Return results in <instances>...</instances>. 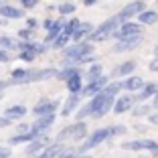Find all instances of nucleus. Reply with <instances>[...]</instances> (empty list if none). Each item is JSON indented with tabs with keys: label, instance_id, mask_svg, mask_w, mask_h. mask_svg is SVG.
I'll return each instance as SVG.
<instances>
[{
	"label": "nucleus",
	"instance_id": "nucleus-39",
	"mask_svg": "<svg viewBox=\"0 0 158 158\" xmlns=\"http://www.w3.org/2000/svg\"><path fill=\"white\" fill-rule=\"evenodd\" d=\"M148 69L152 71V73H158V57H154V59L148 63Z\"/></svg>",
	"mask_w": 158,
	"mask_h": 158
},
{
	"label": "nucleus",
	"instance_id": "nucleus-13",
	"mask_svg": "<svg viewBox=\"0 0 158 158\" xmlns=\"http://www.w3.org/2000/svg\"><path fill=\"white\" fill-rule=\"evenodd\" d=\"M49 144H51V138H49L47 134H41V136H37L35 140H31V142L27 144L24 154H27L28 158H33V156H37L39 152H43V150H45Z\"/></svg>",
	"mask_w": 158,
	"mask_h": 158
},
{
	"label": "nucleus",
	"instance_id": "nucleus-33",
	"mask_svg": "<svg viewBox=\"0 0 158 158\" xmlns=\"http://www.w3.org/2000/svg\"><path fill=\"white\" fill-rule=\"evenodd\" d=\"M33 28H28V27H24V28H20L19 31V41H31L33 39Z\"/></svg>",
	"mask_w": 158,
	"mask_h": 158
},
{
	"label": "nucleus",
	"instance_id": "nucleus-48",
	"mask_svg": "<svg viewBox=\"0 0 158 158\" xmlns=\"http://www.w3.org/2000/svg\"><path fill=\"white\" fill-rule=\"evenodd\" d=\"M152 158H158V148H156V150L152 152Z\"/></svg>",
	"mask_w": 158,
	"mask_h": 158
},
{
	"label": "nucleus",
	"instance_id": "nucleus-12",
	"mask_svg": "<svg viewBox=\"0 0 158 158\" xmlns=\"http://www.w3.org/2000/svg\"><path fill=\"white\" fill-rule=\"evenodd\" d=\"M110 83V77L107 75H99V77L91 79V81H87V83L83 85V89H81V95H85V98H91V95H95V93H99L106 85Z\"/></svg>",
	"mask_w": 158,
	"mask_h": 158
},
{
	"label": "nucleus",
	"instance_id": "nucleus-46",
	"mask_svg": "<svg viewBox=\"0 0 158 158\" xmlns=\"http://www.w3.org/2000/svg\"><path fill=\"white\" fill-rule=\"evenodd\" d=\"M47 12H57V4H49L47 6Z\"/></svg>",
	"mask_w": 158,
	"mask_h": 158
},
{
	"label": "nucleus",
	"instance_id": "nucleus-17",
	"mask_svg": "<svg viewBox=\"0 0 158 158\" xmlns=\"http://www.w3.org/2000/svg\"><path fill=\"white\" fill-rule=\"evenodd\" d=\"M144 77H140V75H128V77L122 79V91H128V93H136L142 89V85H144Z\"/></svg>",
	"mask_w": 158,
	"mask_h": 158
},
{
	"label": "nucleus",
	"instance_id": "nucleus-25",
	"mask_svg": "<svg viewBox=\"0 0 158 158\" xmlns=\"http://www.w3.org/2000/svg\"><path fill=\"white\" fill-rule=\"evenodd\" d=\"M75 10H77V6H75V2H71V0H65V2H61V4H57V12H59V16H73Z\"/></svg>",
	"mask_w": 158,
	"mask_h": 158
},
{
	"label": "nucleus",
	"instance_id": "nucleus-50",
	"mask_svg": "<svg viewBox=\"0 0 158 158\" xmlns=\"http://www.w3.org/2000/svg\"><path fill=\"white\" fill-rule=\"evenodd\" d=\"M4 2H6V0H0V4H4Z\"/></svg>",
	"mask_w": 158,
	"mask_h": 158
},
{
	"label": "nucleus",
	"instance_id": "nucleus-35",
	"mask_svg": "<svg viewBox=\"0 0 158 158\" xmlns=\"http://www.w3.org/2000/svg\"><path fill=\"white\" fill-rule=\"evenodd\" d=\"M12 61V57H10V51H6V49H0V63L4 65V63H10Z\"/></svg>",
	"mask_w": 158,
	"mask_h": 158
},
{
	"label": "nucleus",
	"instance_id": "nucleus-52",
	"mask_svg": "<svg viewBox=\"0 0 158 158\" xmlns=\"http://www.w3.org/2000/svg\"><path fill=\"white\" fill-rule=\"evenodd\" d=\"M156 2H158V0H156Z\"/></svg>",
	"mask_w": 158,
	"mask_h": 158
},
{
	"label": "nucleus",
	"instance_id": "nucleus-32",
	"mask_svg": "<svg viewBox=\"0 0 158 158\" xmlns=\"http://www.w3.org/2000/svg\"><path fill=\"white\" fill-rule=\"evenodd\" d=\"M35 59H37V55L33 51H19V61H23V63H33Z\"/></svg>",
	"mask_w": 158,
	"mask_h": 158
},
{
	"label": "nucleus",
	"instance_id": "nucleus-26",
	"mask_svg": "<svg viewBox=\"0 0 158 158\" xmlns=\"http://www.w3.org/2000/svg\"><path fill=\"white\" fill-rule=\"evenodd\" d=\"M99 75H103V65L99 63V61H93V63H89L87 71H85V77H87V81L99 77Z\"/></svg>",
	"mask_w": 158,
	"mask_h": 158
},
{
	"label": "nucleus",
	"instance_id": "nucleus-2",
	"mask_svg": "<svg viewBox=\"0 0 158 158\" xmlns=\"http://www.w3.org/2000/svg\"><path fill=\"white\" fill-rule=\"evenodd\" d=\"M61 53H63V65H77V67H81L79 61L93 53V43L89 41V39H85V41L67 45Z\"/></svg>",
	"mask_w": 158,
	"mask_h": 158
},
{
	"label": "nucleus",
	"instance_id": "nucleus-29",
	"mask_svg": "<svg viewBox=\"0 0 158 158\" xmlns=\"http://www.w3.org/2000/svg\"><path fill=\"white\" fill-rule=\"evenodd\" d=\"M152 110H154L152 103L148 106L146 102H140V106H138V107H132V116H134V118H146L150 112H152Z\"/></svg>",
	"mask_w": 158,
	"mask_h": 158
},
{
	"label": "nucleus",
	"instance_id": "nucleus-45",
	"mask_svg": "<svg viewBox=\"0 0 158 158\" xmlns=\"http://www.w3.org/2000/svg\"><path fill=\"white\" fill-rule=\"evenodd\" d=\"M83 2V6H93V4H98L99 0H81Z\"/></svg>",
	"mask_w": 158,
	"mask_h": 158
},
{
	"label": "nucleus",
	"instance_id": "nucleus-44",
	"mask_svg": "<svg viewBox=\"0 0 158 158\" xmlns=\"http://www.w3.org/2000/svg\"><path fill=\"white\" fill-rule=\"evenodd\" d=\"M8 85H10V81H4V79H0V91H4Z\"/></svg>",
	"mask_w": 158,
	"mask_h": 158
},
{
	"label": "nucleus",
	"instance_id": "nucleus-8",
	"mask_svg": "<svg viewBox=\"0 0 158 158\" xmlns=\"http://www.w3.org/2000/svg\"><path fill=\"white\" fill-rule=\"evenodd\" d=\"M61 107V102L59 99H39L37 103H35L33 107H31V112H33V116H47V114H57V110Z\"/></svg>",
	"mask_w": 158,
	"mask_h": 158
},
{
	"label": "nucleus",
	"instance_id": "nucleus-31",
	"mask_svg": "<svg viewBox=\"0 0 158 158\" xmlns=\"http://www.w3.org/2000/svg\"><path fill=\"white\" fill-rule=\"evenodd\" d=\"M81 24V20L79 19H75V16H69V19L65 20V27H63V33L65 35H69V37H73V33L77 31V27Z\"/></svg>",
	"mask_w": 158,
	"mask_h": 158
},
{
	"label": "nucleus",
	"instance_id": "nucleus-43",
	"mask_svg": "<svg viewBox=\"0 0 158 158\" xmlns=\"http://www.w3.org/2000/svg\"><path fill=\"white\" fill-rule=\"evenodd\" d=\"M152 107H154V110H158V91L152 95Z\"/></svg>",
	"mask_w": 158,
	"mask_h": 158
},
{
	"label": "nucleus",
	"instance_id": "nucleus-41",
	"mask_svg": "<svg viewBox=\"0 0 158 158\" xmlns=\"http://www.w3.org/2000/svg\"><path fill=\"white\" fill-rule=\"evenodd\" d=\"M0 158H10V146H0Z\"/></svg>",
	"mask_w": 158,
	"mask_h": 158
},
{
	"label": "nucleus",
	"instance_id": "nucleus-9",
	"mask_svg": "<svg viewBox=\"0 0 158 158\" xmlns=\"http://www.w3.org/2000/svg\"><path fill=\"white\" fill-rule=\"evenodd\" d=\"M142 41H144V37H142V35L120 39V41H116V43H114L112 51H114V53H128V51H134V49H138V47L142 45Z\"/></svg>",
	"mask_w": 158,
	"mask_h": 158
},
{
	"label": "nucleus",
	"instance_id": "nucleus-30",
	"mask_svg": "<svg viewBox=\"0 0 158 158\" xmlns=\"http://www.w3.org/2000/svg\"><path fill=\"white\" fill-rule=\"evenodd\" d=\"M114 102H116V98H110V99H107V102H106V103L102 106V110H98V112L93 114L91 118H95V120H102V118H106L107 114L112 112V107H114Z\"/></svg>",
	"mask_w": 158,
	"mask_h": 158
},
{
	"label": "nucleus",
	"instance_id": "nucleus-34",
	"mask_svg": "<svg viewBox=\"0 0 158 158\" xmlns=\"http://www.w3.org/2000/svg\"><path fill=\"white\" fill-rule=\"evenodd\" d=\"M19 4L23 6L24 10H31V8H35V6L39 4V0H19Z\"/></svg>",
	"mask_w": 158,
	"mask_h": 158
},
{
	"label": "nucleus",
	"instance_id": "nucleus-6",
	"mask_svg": "<svg viewBox=\"0 0 158 158\" xmlns=\"http://www.w3.org/2000/svg\"><path fill=\"white\" fill-rule=\"evenodd\" d=\"M122 148L130 150V152H150L152 154L154 150L158 148V140L152 138H138V140H128V142H122Z\"/></svg>",
	"mask_w": 158,
	"mask_h": 158
},
{
	"label": "nucleus",
	"instance_id": "nucleus-18",
	"mask_svg": "<svg viewBox=\"0 0 158 158\" xmlns=\"http://www.w3.org/2000/svg\"><path fill=\"white\" fill-rule=\"evenodd\" d=\"M31 71H33V67H19V69H12V73H10V83L12 85H27L28 77H31Z\"/></svg>",
	"mask_w": 158,
	"mask_h": 158
},
{
	"label": "nucleus",
	"instance_id": "nucleus-20",
	"mask_svg": "<svg viewBox=\"0 0 158 158\" xmlns=\"http://www.w3.org/2000/svg\"><path fill=\"white\" fill-rule=\"evenodd\" d=\"M63 83H65L69 93H81V89H83V75H81V71H77L71 77H67Z\"/></svg>",
	"mask_w": 158,
	"mask_h": 158
},
{
	"label": "nucleus",
	"instance_id": "nucleus-4",
	"mask_svg": "<svg viewBox=\"0 0 158 158\" xmlns=\"http://www.w3.org/2000/svg\"><path fill=\"white\" fill-rule=\"evenodd\" d=\"M118 27H120V20H118L116 16H110V19H106L102 24L93 27L91 35H89L87 39L91 43H106V41H110V39H112L114 31H116Z\"/></svg>",
	"mask_w": 158,
	"mask_h": 158
},
{
	"label": "nucleus",
	"instance_id": "nucleus-36",
	"mask_svg": "<svg viewBox=\"0 0 158 158\" xmlns=\"http://www.w3.org/2000/svg\"><path fill=\"white\" fill-rule=\"evenodd\" d=\"M146 120H148V124H152V126H158V114L152 110V112H150L148 116H146Z\"/></svg>",
	"mask_w": 158,
	"mask_h": 158
},
{
	"label": "nucleus",
	"instance_id": "nucleus-22",
	"mask_svg": "<svg viewBox=\"0 0 158 158\" xmlns=\"http://www.w3.org/2000/svg\"><path fill=\"white\" fill-rule=\"evenodd\" d=\"M136 20H138L142 27H152V24L158 23V10H152V8H144L142 12L136 16Z\"/></svg>",
	"mask_w": 158,
	"mask_h": 158
},
{
	"label": "nucleus",
	"instance_id": "nucleus-27",
	"mask_svg": "<svg viewBox=\"0 0 158 158\" xmlns=\"http://www.w3.org/2000/svg\"><path fill=\"white\" fill-rule=\"evenodd\" d=\"M0 49H6V51H14L19 49V41L10 35H0Z\"/></svg>",
	"mask_w": 158,
	"mask_h": 158
},
{
	"label": "nucleus",
	"instance_id": "nucleus-24",
	"mask_svg": "<svg viewBox=\"0 0 158 158\" xmlns=\"http://www.w3.org/2000/svg\"><path fill=\"white\" fill-rule=\"evenodd\" d=\"M91 31H93V24L89 23V20H83V23L77 27V31L73 33V37H71V41L73 43H79V41H85V39L91 35Z\"/></svg>",
	"mask_w": 158,
	"mask_h": 158
},
{
	"label": "nucleus",
	"instance_id": "nucleus-11",
	"mask_svg": "<svg viewBox=\"0 0 158 158\" xmlns=\"http://www.w3.org/2000/svg\"><path fill=\"white\" fill-rule=\"evenodd\" d=\"M134 103H136V98L132 95V93H124V95H118V98H116V102H114L112 112L116 114V116L128 114V112H132Z\"/></svg>",
	"mask_w": 158,
	"mask_h": 158
},
{
	"label": "nucleus",
	"instance_id": "nucleus-38",
	"mask_svg": "<svg viewBox=\"0 0 158 158\" xmlns=\"http://www.w3.org/2000/svg\"><path fill=\"white\" fill-rule=\"evenodd\" d=\"M12 124H14L12 120H8L6 116H0V128H10Z\"/></svg>",
	"mask_w": 158,
	"mask_h": 158
},
{
	"label": "nucleus",
	"instance_id": "nucleus-1",
	"mask_svg": "<svg viewBox=\"0 0 158 158\" xmlns=\"http://www.w3.org/2000/svg\"><path fill=\"white\" fill-rule=\"evenodd\" d=\"M126 132H128V128H126L124 124H112V126L98 128V130H93L91 134L85 136V140L81 142V146H79L77 150H79V152H89V150L102 146L103 142H107V140L118 138V136H124Z\"/></svg>",
	"mask_w": 158,
	"mask_h": 158
},
{
	"label": "nucleus",
	"instance_id": "nucleus-5",
	"mask_svg": "<svg viewBox=\"0 0 158 158\" xmlns=\"http://www.w3.org/2000/svg\"><path fill=\"white\" fill-rule=\"evenodd\" d=\"M144 8H148L146 6V0H132V2H128V4L124 6V8H120L114 16H116L118 20H120V24L124 23V20H132V19H136L140 12Z\"/></svg>",
	"mask_w": 158,
	"mask_h": 158
},
{
	"label": "nucleus",
	"instance_id": "nucleus-47",
	"mask_svg": "<svg viewBox=\"0 0 158 158\" xmlns=\"http://www.w3.org/2000/svg\"><path fill=\"white\" fill-rule=\"evenodd\" d=\"M154 57H158V43L154 45Z\"/></svg>",
	"mask_w": 158,
	"mask_h": 158
},
{
	"label": "nucleus",
	"instance_id": "nucleus-3",
	"mask_svg": "<svg viewBox=\"0 0 158 158\" xmlns=\"http://www.w3.org/2000/svg\"><path fill=\"white\" fill-rule=\"evenodd\" d=\"M85 136H87V124L85 120H77L75 124H69L65 126L63 130H59L55 134V142H61V144H65V142H83Z\"/></svg>",
	"mask_w": 158,
	"mask_h": 158
},
{
	"label": "nucleus",
	"instance_id": "nucleus-37",
	"mask_svg": "<svg viewBox=\"0 0 158 158\" xmlns=\"http://www.w3.org/2000/svg\"><path fill=\"white\" fill-rule=\"evenodd\" d=\"M27 27L33 28V31H37V28H39V20L35 19V16H28V19H27Z\"/></svg>",
	"mask_w": 158,
	"mask_h": 158
},
{
	"label": "nucleus",
	"instance_id": "nucleus-42",
	"mask_svg": "<svg viewBox=\"0 0 158 158\" xmlns=\"http://www.w3.org/2000/svg\"><path fill=\"white\" fill-rule=\"evenodd\" d=\"M28 128H31V124H19V128H16V134H20V132H27Z\"/></svg>",
	"mask_w": 158,
	"mask_h": 158
},
{
	"label": "nucleus",
	"instance_id": "nucleus-21",
	"mask_svg": "<svg viewBox=\"0 0 158 158\" xmlns=\"http://www.w3.org/2000/svg\"><path fill=\"white\" fill-rule=\"evenodd\" d=\"M156 91H158V85L154 83V81H148V83L142 85L140 91L134 93V98H136V102H148V99H152V95Z\"/></svg>",
	"mask_w": 158,
	"mask_h": 158
},
{
	"label": "nucleus",
	"instance_id": "nucleus-19",
	"mask_svg": "<svg viewBox=\"0 0 158 158\" xmlns=\"http://www.w3.org/2000/svg\"><path fill=\"white\" fill-rule=\"evenodd\" d=\"M27 114H28V107L27 106H23V103H14V106L6 107L2 116H6L8 120H12V122H19V120H23Z\"/></svg>",
	"mask_w": 158,
	"mask_h": 158
},
{
	"label": "nucleus",
	"instance_id": "nucleus-14",
	"mask_svg": "<svg viewBox=\"0 0 158 158\" xmlns=\"http://www.w3.org/2000/svg\"><path fill=\"white\" fill-rule=\"evenodd\" d=\"M0 16L6 19V20H19V19L27 16V10L23 6H14V4L4 2V4H0Z\"/></svg>",
	"mask_w": 158,
	"mask_h": 158
},
{
	"label": "nucleus",
	"instance_id": "nucleus-16",
	"mask_svg": "<svg viewBox=\"0 0 158 158\" xmlns=\"http://www.w3.org/2000/svg\"><path fill=\"white\" fill-rule=\"evenodd\" d=\"M79 102H81V93H69V98L63 102V107L59 110V114L63 118L73 116V114L79 110Z\"/></svg>",
	"mask_w": 158,
	"mask_h": 158
},
{
	"label": "nucleus",
	"instance_id": "nucleus-28",
	"mask_svg": "<svg viewBox=\"0 0 158 158\" xmlns=\"http://www.w3.org/2000/svg\"><path fill=\"white\" fill-rule=\"evenodd\" d=\"M69 43H71V37H69V35H65V33H61V35H57V37H55V41L51 43V47L55 49V51H63Z\"/></svg>",
	"mask_w": 158,
	"mask_h": 158
},
{
	"label": "nucleus",
	"instance_id": "nucleus-7",
	"mask_svg": "<svg viewBox=\"0 0 158 158\" xmlns=\"http://www.w3.org/2000/svg\"><path fill=\"white\" fill-rule=\"evenodd\" d=\"M142 24L138 23V20H124V23L120 24V27L114 31L112 37L116 39V41H120V39H126V37H136V35H142Z\"/></svg>",
	"mask_w": 158,
	"mask_h": 158
},
{
	"label": "nucleus",
	"instance_id": "nucleus-10",
	"mask_svg": "<svg viewBox=\"0 0 158 158\" xmlns=\"http://www.w3.org/2000/svg\"><path fill=\"white\" fill-rule=\"evenodd\" d=\"M57 116L55 114H47V116H39L37 120L31 124V132H33L35 136H41V134H47V132L53 128V124H55Z\"/></svg>",
	"mask_w": 158,
	"mask_h": 158
},
{
	"label": "nucleus",
	"instance_id": "nucleus-23",
	"mask_svg": "<svg viewBox=\"0 0 158 158\" xmlns=\"http://www.w3.org/2000/svg\"><path fill=\"white\" fill-rule=\"evenodd\" d=\"M65 16H59V19H55L53 20V27L49 28V31H47V37H45V43H49V45H51L53 41H55V37L57 35H61L63 33V27H65Z\"/></svg>",
	"mask_w": 158,
	"mask_h": 158
},
{
	"label": "nucleus",
	"instance_id": "nucleus-40",
	"mask_svg": "<svg viewBox=\"0 0 158 158\" xmlns=\"http://www.w3.org/2000/svg\"><path fill=\"white\" fill-rule=\"evenodd\" d=\"M53 20H55V19H51V16H47V19H45V20L41 23V27L45 28V31H49V28L53 27Z\"/></svg>",
	"mask_w": 158,
	"mask_h": 158
},
{
	"label": "nucleus",
	"instance_id": "nucleus-49",
	"mask_svg": "<svg viewBox=\"0 0 158 158\" xmlns=\"http://www.w3.org/2000/svg\"><path fill=\"white\" fill-rule=\"evenodd\" d=\"M2 98H4V91H0V99H2Z\"/></svg>",
	"mask_w": 158,
	"mask_h": 158
},
{
	"label": "nucleus",
	"instance_id": "nucleus-15",
	"mask_svg": "<svg viewBox=\"0 0 158 158\" xmlns=\"http://www.w3.org/2000/svg\"><path fill=\"white\" fill-rule=\"evenodd\" d=\"M136 67H138V61H134V59H126V61H122L120 65L114 67L112 77H114V79H124V77H128V75L134 73Z\"/></svg>",
	"mask_w": 158,
	"mask_h": 158
},
{
	"label": "nucleus",
	"instance_id": "nucleus-51",
	"mask_svg": "<svg viewBox=\"0 0 158 158\" xmlns=\"http://www.w3.org/2000/svg\"><path fill=\"white\" fill-rule=\"evenodd\" d=\"M138 158H150V156H138Z\"/></svg>",
	"mask_w": 158,
	"mask_h": 158
}]
</instances>
